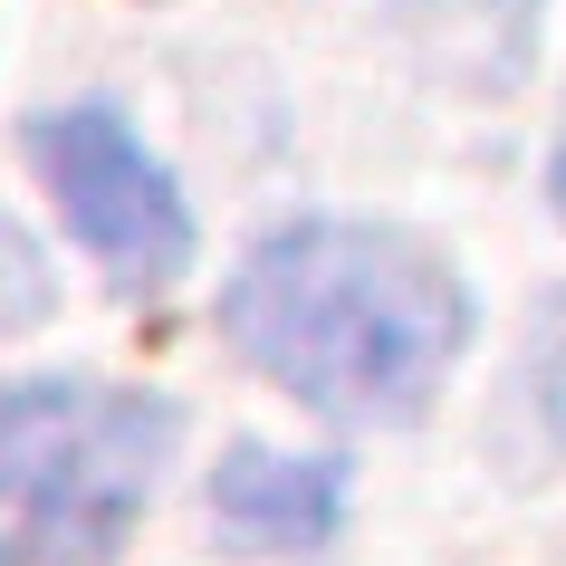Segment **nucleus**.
<instances>
[{
	"instance_id": "obj_4",
	"label": "nucleus",
	"mask_w": 566,
	"mask_h": 566,
	"mask_svg": "<svg viewBox=\"0 0 566 566\" xmlns=\"http://www.w3.org/2000/svg\"><path fill=\"white\" fill-rule=\"evenodd\" d=\"M211 518L250 557H307L346 528V461H298L269 442H231L211 471Z\"/></svg>"
},
{
	"instance_id": "obj_2",
	"label": "nucleus",
	"mask_w": 566,
	"mask_h": 566,
	"mask_svg": "<svg viewBox=\"0 0 566 566\" xmlns=\"http://www.w3.org/2000/svg\"><path fill=\"white\" fill-rule=\"evenodd\" d=\"M182 442L164 394L39 375L0 394V566H116Z\"/></svg>"
},
{
	"instance_id": "obj_6",
	"label": "nucleus",
	"mask_w": 566,
	"mask_h": 566,
	"mask_svg": "<svg viewBox=\"0 0 566 566\" xmlns=\"http://www.w3.org/2000/svg\"><path fill=\"white\" fill-rule=\"evenodd\" d=\"M547 192H557V211H566V145H557V164H547Z\"/></svg>"
},
{
	"instance_id": "obj_5",
	"label": "nucleus",
	"mask_w": 566,
	"mask_h": 566,
	"mask_svg": "<svg viewBox=\"0 0 566 566\" xmlns=\"http://www.w3.org/2000/svg\"><path fill=\"white\" fill-rule=\"evenodd\" d=\"M518 385H528V403H537V422H547V442L566 451V298L547 307V327H537V346H528V365H518Z\"/></svg>"
},
{
	"instance_id": "obj_1",
	"label": "nucleus",
	"mask_w": 566,
	"mask_h": 566,
	"mask_svg": "<svg viewBox=\"0 0 566 566\" xmlns=\"http://www.w3.org/2000/svg\"><path fill=\"white\" fill-rule=\"evenodd\" d=\"M221 336L250 375L327 422H413L471 356V279L394 221H289L221 289Z\"/></svg>"
},
{
	"instance_id": "obj_3",
	"label": "nucleus",
	"mask_w": 566,
	"mask_h": 566,
	"mask_svg": "<svg viewBox=\"0 0 566 566\" xmlns=\"http://www.w3.org/2000/svg\"><path fill=\"white\" fill-rule=\"evenodd\" d=\"M30 154H39V182L59 192L67 231L87 240V260L125 298H164L192 269V211H182L174 174L145 154V135L116 106L77 96V106L30 116Z\"/></svg>"
}]
</instances>
